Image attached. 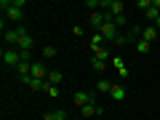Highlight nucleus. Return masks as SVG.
<instances>
[{"label":"nucleus","instance_id":"f257e3e1","mask_svg":"<svg viewBox=\"0 0 160 120\" xmlns=\"http://www.w3.org/2000/svg\"><path fill=\"white\" fill-rule=\"evenodd\" d=\"M3 64L16 69L19 64H22V51H19V48H6V51H3Z\"/></svg>","mask_w":160,"mask_h":120},{"label":"nucleus","instance_id":"f03ea898","mask_svg":"<svg viewBox=\"0 0 160 120\" xmlns=\"http://www.w3.org/2000/svg\"><path fill=\"white\" fill-rule=\"evenodd\" d=\"M48 72H51V69H46L43 62H32V78L35 80H48Z\"/></svg>","mask_w":160,"mask_h":120},{"label":"nucleus","instance_id":"7ed1b4c3","mask_svg":"<svg viewBox=\"0 0 160 120\" xmlns=\"http://www.w3.org/2000/svg\"><path fill=\"white\" fill-rule=\"evenodd\" d=\"M139 40H147V43H155V40H158V27H142V38Z\"/></svg>","mask_w":160,"mask_h":120},{"label":"nucleus","instance_id":"20e7f679","mask_svg":"<svg viewBox=\"0 0 160 120\" xmlns=\"http://www.w3.org/2000/svg\"><path fill=\"white\" fill-rule=\"evenodd\" d=\"M16 48H19V51H22V53H29V51H32V38H29V35L24 32L22 38H19V43H16Z\"/></svg>","mask_w":160,"mask_h":120},{"label":"nucleus","instance_id":"39448f33","mask_svg":"<svg viewBox=\"0 0 160 120\" xmlns=\"http://www.w3.org/2000/svg\"><path fill=\"white\" fill-rule=\"evenodd\" d=\"M112 67L118 69V75H120V78H128V67H126V62H123L120 56H112Z\"/></svg>","mask_w":160,"mask_h":120},{"label":"nucleus","instance_id":"423d86ee","mask_svg":"<svg viewBox=\"0 0 160 120\" xmlns=\"http://www.w3.org/2000/svg\"><path fill=\"white\" fill-rule=\"evenodd\" d=\"M91 56L93 59H102V62H109V59H112V53H109V48H91Z\"/></svg>","mask_w":160,"mask_h":120},{"label":"nucleus","instance_id":"0eeeda50","mask_svg":"<svg viewBox=\"0 0 160 120\" xmlns=\"http://www.w3.org/2000/svg\"><path fill=\"white\" fill-rule=\"evenodd\" d=\"M109 96H112L115 102H123V99H126V88L120 86V83H112V91H109Z\"/></svg>","mask_w":160,"mask_h":120},{"label":"nucleus","instance_id":"6e6552de","mask_svg":"<svg viewBox=\"0 0 160 120\" xmlns=\"http://www.w3.org/2000/svg\"><path fill=\"white\" fill-rule=\"evenodd\" d=\"M96 91H99V93H109V91H112V80H107V78H99V83H96Z\"/></svg>","mask_w":160,"mask_h":120},{"label":"nucleus","instance_id":"1a4fd4ad","mask_svg":"<svg viewBox=\"0 0 160 120\" xmlns=\"http://www.w3.org/2000/svg\"><path fill=\"white\" fill-rule=\"evenodd\" d=\"M43 120H67V112L64 109H53V112H46Z\"/></svg>","mask_w":160,"mask_h":120},{"label":"nucleus","instance_id":"9d476101","mask_svg":"<svg viewBox=\"0 0 160 120\" xmlns=\"http://www.w3.org/2000/svg\"><path fill=\"white\" fill-rule=\"evenodd\" d=\"M104 43H107V40H104L99 32H91V48H102Z\"/></svg>","mask_w":160,"mask_h":120},{"label":"nucleus","instance_id":"9b49d317","mask_svg":"<svg viewBox=\"0 0 160 120\" xmlns=\"http://www.w3.org/2000/svg\"><path fill=\"white\" fill-rule=\"evenodd\" d=\"M27 88H29V91H43V88H46V80H29V83H27Z\"/></svg>","mask_w":160,"mask_h":120},{"label":"nucleus","instance_id":"f8f14e48","mask_svg":"<svg viewBox=\"0 0 160 120\" xmlns=\"http://www.w3.org/2000/svg\"><path fill=\"white\" fill-rule=\"evenodd\" d=\"M48 83H51V86H59V83H62V72H59V69H51V72H48Z\"/></svg>","mask_w":160,"mask_h":120},{"label":"nucleus","instance_id":"ddd939ff","mask_svg":"<svg viewBox=\"0 0 160 120\" xmlns=\"http://www.w3.org/2000/svg\"><path fill=\"white\" fill-rule=\"evenodd\" d=\"M136 51L139 53H149V51H152V43H147V40H136Z\"/></svg>","mask_w":160,"mask_h":120},{"label":"nucleus","instance_id":"4468645a","mask_svg":"<svg viewBox=\"0 0 160 120\" xmlns=\"http://www.w3.org/2000/svg\"><path fill=\"white\" fill-rule=\"evenodd\" d=\"M43 91H46V93H48L51 99H56V96H59V86H51L48 80H46V88H43Z\"/></svg>","mask_w":160,"mask_h":120},{"label":"nucleus","instance_id":"2eb2a0df","mask_svg":"<svg viewBox=\"0 0 160 120\" xmlns=\"http://www.w3.org/2000/svg\"><path fill=\"white\" fill-rule=\"evenodd\" d=\"M144 13H147V19H149V22H158V19H160V11H158V8H152V6H149Z\"/></svg>","mask_w":160,"mask_h":120},{"label":"nucleus","instance_id":"dca6fc26","mask_svg":"<svg viewBox=\"0 0 160 120\" xmlns=\"http://www.w3.org/2000/svg\"><path fill=\"white\" fill-rule=\"evenodd\" d=\"M91 67L96 69V72H104V67H107V62H102V59H93V56H91Z\"/></svg>","mask_w":160,"mask_h":120},{"label":"nucleus","instance_id":"f3484780","mask_svg":"<svg viewBox=\"0 0 160 120\" xmlns=\"http://www.w3.org/2000/svg\"><path fill=\"white\" fill-rule=\"evenodd\" d=\"M112 24H115V27H126V24H128L126 13H120V16H112Z\"/></svg>","mask_w":160,"mask_h":120},{"label":"nucleus","instance_id":"a211bd4d","mask_svg":"<svg viewBox=\"0 0 160 120\" xmlns=\"http://www.w3.org/2000/svg\"><path fill=\"white\" fill-rule=\"evenodd\" d=\"M53 56H56V48H53V46H46V48H43V59H53Z\"/></svg>","mask_w":160,"mask_h":120},{"label":"nucleus","instance_id":"6ab92c4d","mask_svg":"<svg viewBox=\"0 0 160 120\" xmlns=\"http://www.w3.org/2000/svg\"><path fill=\"white\" fill-rule=\"evenodd\" d=\"M149 6H152V0H136V8H144V11H147Z\"/></svg>","mask_w":160,"mask_h":120},{"label":"nucleus","instance_id":"aec40b11","mask_svg":"<svg viewBox=\"0 0 160 120\" xmlns=\"http://www.w3.org/2000/svg\"><path fill=\"white\" fill-rule=\"evenodd\" d=\"M99 6H102L99 0H88V3H86V8H91V13H93V8H99Z\"/></svg>","mask_w":160,"mask_h":120},{"label":"nucleus","instance_id":"412c9836","mask_svg":"<svg viewBox=\"0 0 160 120\" xmlns=\"http://www.w3.org/2000/svg\"><path fill=\"white\" fill-rule=\"evenodd\" d=\"M72 35H78V38H80V35H86V29H83V27H72Z\"/></svg>","mask_w":160,"mask_h":120},{"label":"nucleus","instance_id":"4be33fe9","mask_svg":"<svg viewBox=\"0 0 160 120\" xmlns=\"http://www.w3.org/2000/svg\"><path fill=\"white\" fill-rule=\"evenodd\" d=\"M152 8H158V11H160V0H152Z\"/></svg>","mask_w":160,"mask_h":120},{"label":"nucleus","instance_id":"5701e85b","mask_svg":"<svg viewBox=\"0 0 160 120\" xmlns=\"http://www.w3.org/2000/svg\"><path fill=\"white\" fill-rule=\"evenodd\" d=\"M155 27H158V29H160V19H158V22H155Z\"/></svg>","mask_w":160,"mask_h":120}]
</instances>
